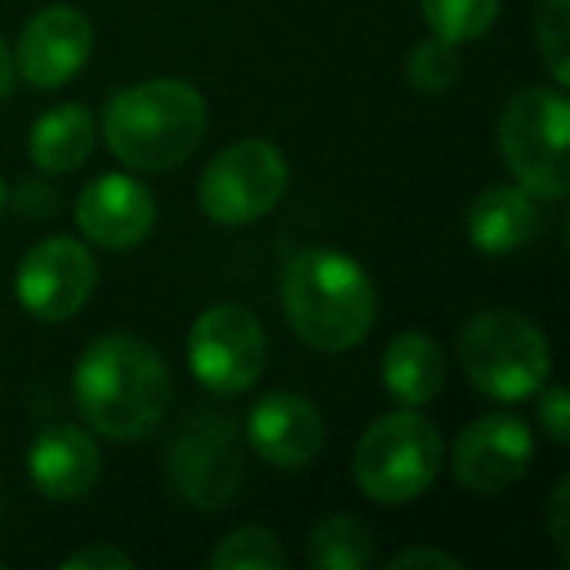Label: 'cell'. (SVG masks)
I'll use <instances>...</instances> for the list:
<instances>
[{
    "instance_id": "obj_7",
    "label": "cell",
    "mask_w": 570,
    "mask_h": 570,
    "mask_svg": "<svg viewBox=\"0 0 570 570\" xmlns=\"http://www.w3.org/2000/svg\"><path fill=\"white\" fill-rule=\"evenodd\" d=\"M168 481L199 512H215L243 481L238 430L219 411H199L176 426L168 442Z\"/></svg>"
},
{
    "instance_id": "obj_13",
    "label": "cell",
    "mask_w": 570,
    "mask_h": 570,
    "mask_svg": "<svg viewBox=\"0 0 570 570\" xmlns=\"http://www.w3.org/2000/svg\"><path fill=\"white\" fill-rule=\"evenodd\" d=\"M246 442L266 465L305 469L325 450V419L305 395L269 391L246 414Z\"/></svg>"
},
{
    "instance_id": "obj_10",
    "label": "cell",
    "mask_w": 570,
    "mask_h": 570,
    "mask_svg": "<svg viewBox=\"0 0 570 570\" xmlns=\"http://www.w3.org/2000/svg\"><path fill=\"white\" fill-rule=\"evenodd\" d=\"M98 285V262L79 238H43L20 258L17 297L32 317L59 325L90 302Z\"/></svg>"
},
{
    "instance_id": "obj_6",
    "label": "cell",
    "mask_w": 570,
    "mask_h": 570,
    "mask_svg": "<svg viewBox=\"0 0 570 570\" xmlns=\"http://www.w3.org/2000/svg\"><path fill=\"white\" fill-rule=\"evenodd\" d=\"M442 458V434L422 414H414V406H406L399 414H383L364 430L352 453V473L372 500L406 504L434 484Z\"/></svg>"
},
{
    "instance_id": "obj_2",
    "label": "cell",
    "mask_w": 570,
    "mask_h": 570,
    "mask_svg": "<svg viewBox=\"0 0 570 570\" xmlns=\"http://www.w3.org/2000/svg\"><path fill=\"white\" fill-rule=\"evenodd\" d=\"M282 309L309 348L352 352L375 325V285L352 254L313 246L285 266Z\"/></svg>"
},
{
    "instance_id": "obj_23",
    "label": "cell",
    "mask_w": 570,
    "mask_h": 570,
    "mask_svg": "<svg viewBox=\"0 0 570 570\" xmlns=\"http://www.w3.org/2000/svg\"><path fill=\"white\" fill-rule=\"evenodd\" d=\"M535 43L559 87L570 82V0H539Z\"/></svg>"
},
{
    "instance_id": "obj_16",
    "label": "cell",
    "mask_w": 570,
    "mask_h": 570,
    "mask_svg": "<svg viewBox=\"0 0 570 570\" xmlns=\"http://www.w3.org/2000/svg\"><path fill=\"white\" fill-rule=\"evenodd\" d=\"M539 219H535V204L520 184H497V188H484L481 196L469 204L465 215V230L469 243L481 254H512L523 243H531Z\"/></svg>"
},
{
    "instance_id": "obj_8",
    "label": "cell",
    "mask_w": 570,
    "mask_h": 570,
    "mask_svg": "<svg viewBox=\"0 0 570 570\" xmlns=\"http://www.w3.org/2000/svg\"><path fill=\"white\" fill-rule=\"evenodd\" d=\"M289 184V165L269 141H238L223 149L199 176V207L223 227H243L274 212Z\"/></svg>"
},
{
    "instance_id": "obj_4",
    "label": "cell",
    "mask_w": 570,
    "mask_h": 570,
    "mask_svg": "<svg viewBox=\"0 0 570 570\" xmlns=\"http://www.w3.org/2000/svg\"><path fill=\"white\" fill-rule=\"evenodd\" d=\"M570 106L562 90L528 87L504 106L497 145L508 173L528 196L562 199L570 191Z\"/></svg>"
},
{
    "instance_id": "obj_20",
    "label": "cell",
    "mask_w": 570,
    "mask_h": 570,
    "mask_svg": "<svg viewBox=\"0 0 570 570\" xmlns=\"http://www.w3.org/2000/svg\"><path fill=\"white\" fill-rule=\"evenodd\" d=\"M500 0H422V17L430 32L450 43L481 40L497 24Z\"/></svg>"
},
{
    "instance_id": "obj_24",
    "label": "cell",
    "mask_w": 570,
    "mask_h": 570,
    "mask_svg": "<svg viewBox=\"0 0 570 570\" xmlns=\"http://www.w3.org/2000/svg\"><path fill=\"white\" fill-rule=\"evenodd\" d=\"M539 422H543L547 438H551L554 445L570 442V395H567L562 383H551V387L539 395Z\"/></svg>"
},
{
    "instance_id": "obj_14",
    "label": "cell",
    "mask_w": 570,
    "mask_h": 570,
    "mask_svg": "<svg viewBox=\"0 0 570 570\" xmlns=\"http://www.w3.org/2000/svg\"><path fill=\"white\" fill-rule=\"evenodd\" d=\"M75 223L102 250H129L149 238L157 223V204L141 180L126 173H106L82 188L75 204Z\"/></svg>"
},
{
    "instance_id": "obj_21",
    "label": "cell",
    "mask_w": 570,
    "mask_h": 570,
    "mask_svg": "<svg viewBox=\"0 0 570 570\" xmlns=\"http://www.w3.org/2000/svg\"><path fill=\"white\" fill-rule=\"evenodd\" d=\"M285 551L266 528H238L212 551V570H282Z\"/></svg>"
},
{
    "instance_id": "obj_5",
    "label": "cell",
    "mask_w": 570,
    "mask_h": 570,
    "mask_svg": "<svg viewBox=\"0 0 570 570\" xmlns=\"http://www.w3.org/2000/svg\"><path fill=\"white\" fill-rule=\"evenodd\" d=\"M461 367L481 395L500 403H520L539 395L551 372L547 336L523 313L489 309L476 313L461 333Z\"/></svg>"
},
{
    "instance_id": "obj_18",
    "label": "cell",
    "mask_w": 570,
    "mask_h": 570,
    "mask_svg": "<svg viewBox=\"0 0 570 570\" xmlns=\"http://www.w3.org/2000/svg\"><path fill=\"white\" fill-rule=\"evenodd\" d=\"M95 114L87 106H59V110H48L32 126L28 157L43 173H75V168L87 165V157L95 153Z\"/></svg>"
},
{
    "instance_id": "obj_28",
    "label": "cell",
    "mask_w": 570,
    "mask_h": 570,
    "mask_svg": "<svg viewBox=\"0 0 570 570\" xmlns=\"http://www.w3.org/2000/svg\"><path fill=\"white\" fill-rule=\"evenodd\" d=\"M12 75H17V63H12L9 48H4V40H0V98L12 90Z\"/></svg>"
},
{
    "instance_id": "obj_26",
    "label": "cell",
    "mask_w": 570,
    "mask_h": 570,
    "mask_svg": "<svg viewBox=\"0 0 570 570\" xmlns=\"http://www.w3.org/2000/svg\"><path fill=\"white\" fill-rule=\"evenodd\" d=\"M567 515H570V481H559L551 492V508H547V520H551V539L559 547L562 559H570V528H567Z\"/></svg>"
},
{
    "instance_id": "obj_1",
    "label": "cell",
    "mask_w": 570,
    "mask_h": 570,
    "mask_svg": "<svg viewBox=\"0 0 570 570\" xmlns=\"http://www.w3.org/2000/svg\"><path fill=\"white\" fill-rule=\"evenodd\" d=\"M168 391L165 360L129 333L98 336L75 367V403L82 419L114 442L153 434L165 419Z\"/></svg>"
},
{
    "instance_id": "obj_15",
    "label": "cell",
    "mask_w": 570,
    "mask_h": 570,
    "mask_svg": "<svg viewBox=\"0 0 570 570\" xmlns=\"http://www.w3.org/2000/svg\"><path fill=\"white\" fill-rule=\"evenodd\" d=\"M28 476L51 500H79L102 476V450L82 426L56 422L40 430L28 450Z\"/></svg>"
},
{
    "instance_id": "obj_19",
    "label": "cell",
    "mask_w": 570,
    "mask_h": 570,
    "mask_svg": "<svg viewBox=\"0 0 570 570\" xmlns=\"http://www.w3.org/2000/svg\"><path fill=\"white\" fill-rule=\"evenodd\" d=\"M375 554V539L352 515H328L309 531L313 570H364Z\"/></svg>"
},
{
    "instance_id": "obj_17",
    "label": "cell",
    "mask_w": 570,
    "mask_h": 570,
    "mask_svg": "<svg viewBox=\"0 0 570 570\" xmlns=\"http://www.w3.org/2000/svg\"><path fill=\"white\" fill-rule=\"evenodd\" d=\"M383 383L403 406H426L445 387V352L426 333H399L383 352Z\"/></svg>"
},
{
    "instance_id": "obj_12",
    "label": "cell",
    "mask_w": 570,
    "mask_h": 570,
    "mask_svg": "<svg viewBox=\"0 0 570 570\" xmlns=\"http://www.w3.org/2000/svg\"><path fill=\"white\" fill-rule=\"evenodd\" d=\"M90 51H95L90 20L79 9H71V4H51V9L36 12L24 24V32H20L17 71L32 87L56 90L87 67Z\"/></svg>"
},
{
    "instance_id": "obj_9",
    "label": "cell",
    "mask_w": 570,
    "mask_h": 570,
    "mask_svg": "<svg viewBox=\"0 0 570 570\" xmlns=\"http://www.w3.org/2000/svg\"><path fill=\"white\" fill-rule=\"evenodd\" d=\"M191 375L215 395H243L266 367V333L243 305H212L188 333Z\"/></svg>"
},
{
    "instance_id": "obj_29",
    "label": "cell",
    "mask_w": 570,
    "mask_h": 570,
    "mask_svg": "<svg viewBox=\"0 0 570 570\" xmlns=\"http://www.w3.org/2000/svg\"><path fill=\"white\" fill-rule=\"evenodd\" d=\"M4 207H9V188H4V180H0V215H4Z\"/></svg>"
},
{
    "instance_id": "obj_3",
    "label": "cell",
    "mask_w": 570,
    "mask_h": 570,
    "mask_svg": "<svg viewBox=\"0 0 570 570\" xmlns=\"http://www.w3.org/2000/svg\"><path fill=\"white\" fill-rule=\"evenodd\" d=\"M207 134V102L184 79H149L106 102L102 137L121 165L165 173L199 149Z\"/></svg>"
},
{
    "instance_id": "obj_22",
    "label": "cell",
    "mask_w": 570,
    "mask_h": 570,
    "mask_svg": "<svg viewBox=\"0 0 570 570\" xmlns=\"http://www.w3.org/2000/svg\"><path fill=\"white\" fill-rule=\"evenodd\" d=\"M461 75V56H458V43L442 40V36H430L422 40L419 48L411 51L406 59V79H411L414 90L422 95H442L458 82Z\"/></svg>"
},
{
    "instance_id": "obj_25",
    "label": "cell",
    "mask_w": 570,
    "mask_h": 570,
    "mask_svg": "<svg viewBox=\"0 0 570 570\" xmlns=\"http://www.w3.org/2000/svg\"><path fill=\"white\" fill-rule=\"evenodd\" d=\"M63 567L67 570H129L134 559L110 543H90V547H82V551L67 554Z\"/></svg>"
},
{
    "instance_id": "obj_27",
    "label": "cell",
    "mask_w": 570,
    "mask_h": 570,
    "mask_svg": "<svg viewBox=\"0 0 570 570\" xmlns=\"http://www.w3.org/2000/svg\"><path fill=\"white\" fill-rule=\"evenodd\" d=\"M391 570H422V567H434V570H461V559H453V554L445 551H434V547H411V551H399L395 559L387 562Z\"/></svg>"
},
{
    "instance_id": "obj_11",
    "label": "cell",
    "mask_w": 570,
    "mask_h": 570,
    "mask_svg": "<svg viewBox=\"0 0 570 570\" xmlns=\"http://www.w3.org/2000/svg\"><path fill=\"white\" fill-rule=\"evenodd\" d=\"M531 465V426L520 414H481L453 445V476L469 492H504Z\"/></svg>"
}]
</instances>
